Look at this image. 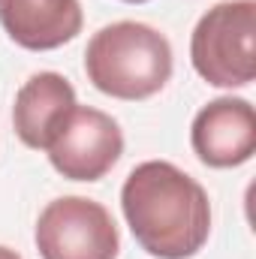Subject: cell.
I'll list each match as a JSON object with an SVG mask.
<instances>
[{"instance_id": "6da1fadb", "label": "cell", "mask_w": 256, "mask_h": 259, "mask_svg": "<svg viewBox=\"0 0 256 259\" xmlns=\"http://www.w3.org/2000/svg\"><path fill=\"white\" fill-rule=\"evenodd\" d=\"M133 238L157 259H190L211 235L205 187L169 160L139 163L121 187Z\"/></svg>"}, {"instance_id": "7a4b0ae2", "label": "cell", "mask_w": 256, "mask_h": 259, "mask_svg": "<svg viewBox=\"0 0 256 259\" xmlns=\"http://www.w3.org/2000/svg\"><path fill=\"white\" fill-rule=\"evenodd\" d=\"M88 81L115 100H148L172 78L169 39L142 21L100 27L84 49Z\"/></svg>"}, {"instance_id": "3957f363", "label": "cell", "mask_w": 256, "mask_h": 259, "mask_svg": "<svg viewBox=\"0 0 256 259\" xmlns=\"http://www.w3.org/2000/svg\"><path fill=\"white\" fill-rule=\"evenodd\" d=\"M256 0H223L193 27V69L214 88H244L256 75Z\"/></svg>"}, {"instance_id": "277c9868", "label": "cell", "mask_w": 256, "mask_h": 259, "mask_svg": "<svg viewBox=\"0 0 256 259\" xmlns=\"http://www.w3.org/2000/svg\"><path fill=\"white\" fill-rule=\"evenodd\" d=\"M36 250L42 259H118L121 238L106 205L88 196H61L39 211Z\"/></svg>"}, {"instance_id": "5b68a950", "label": "cell", "mask_w": 256, "mask_h": 259, "mask_svg": "<svg viewBox=\"0 0 256 259\" xmlns=\"http://www.w3.org/2000/svg\"><path fill=\"white\" fill-rule=\"evenodd\" d=\"M46 154L55 172L69 181H100L121 160L124 133L112 115L91 106H75Z\"/></svg>"}, {"instance_id": "8992f818", "label": "cell", "mask_w": 256, "mask_h": 259, "mask_svg": "<svg viewBox=\"0 0 256 259\" xmlns=\"http://www.w3.org/2000/svg\"><path fill=\"white\" fill-rule=\"evenodd\" d=\"M193 154L211 169H232L256 151V112L250 100L220 97L202 106L190 127Z\"/></svg>"}, {"instance_id": "52a82bcc", "label": "cell", "mask_w": 256, "mask_h": 259, "mask_svg": "<svg viewBox=\"0 0 256 259\" xmlns=\"http://www.w3.org/2000/svg\"><path fill=\"white\" fill-rule=\"evenodd\" d=\"M78 0H0V27L27 52H52L81 33Z\"/></svg>"}, {"instance_id": "ba28073f", "label": "cell", "mask_w": 256, "mask_h": 259, "mask_svg": "<svg viewBox=\"0 0 256 259\" xmlns=\"http://www.w3.org/2000/svg\"><path fill=\"white\" fill-rule=\"evenodd\" d=\"M75 106V91L61 72H36L15 94V136L33 151H46Z\"/></svg>"}, {"instance_id": "9c48e42d", "label": "cell", "mask_w": 256, "mask_h": 259, "mask_svg": "<svg viewBox=\"0 0 256 259\" xmlns=\"http://www.w3.org/2000/svg\"><path fill=\"white\" fill-rule=\"evenodd\" d=\"M0 259H21V253H15L12 247H3L0 244Z\"/></svg>"}, {"instance_id": "30bf717a", "label": "cell", "mask_w": 256, "mask_h": 259, "mask_svg": "<svg viewBox=\"0 0 256 259\" xmlns=\"http://www.w3.org/2000/svg\"><path fill=\"white\" fill-rule=\"evenodd\" d=\"M124 3H148V0H124Z\"/></svg>"}]
</instances>
